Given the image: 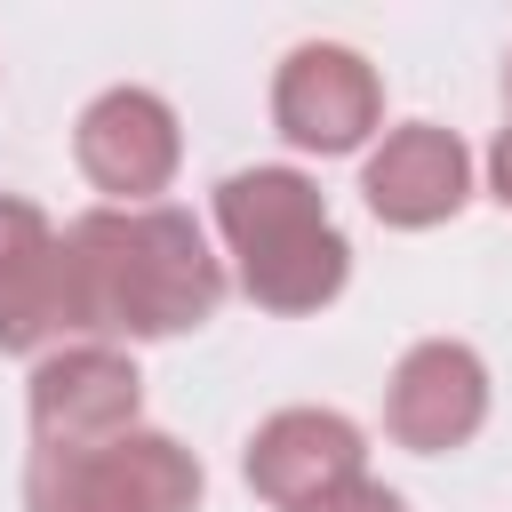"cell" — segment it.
I'll use <instances>...</instances> for the list:
<instances>
[{
	"instance_id": "1",
	"label": "cell",
	"mask_w": 512,
	"mask_h": 512,
	"mask_svg": "<svg viewBox=\"0 0 512 512\" xmlns=\"http://www.w3.org/2000/svg\"><path fill=\"white\" fill-rule=\"evenodd\" d=\"M72 288H80V328L88 344L104 336H184L216 320L224 304V264L208 256V232L184 208H88L64 224Z\"/></svg>"
},
{
	"instance_id": "2",
	"label": "cell",
	"mask_w": 512,
	"mask_h": 512,
	"mask_svg": "<svg viewBox=\"0 0 512 512\" xmlns=\"http://www.w3.org/2000/svg\"><path fill=\"white\" fill-rule=\"evenodd\" d=\"M216 232L232 248L248 304L288 312V320L336 304V288L352 272V248L304 168H232L216 184Z\"/></svg>"
},
{
	"instance_id": "3",
	"label": "cell",
	"mask_w": 512,
	"mask_h": 512,
	"mask_svg": "<svg viewBox=\"0 0 512 512\" xmlns=\"http://www.w3.org/2000/svg\"><path fill=\"white\" fill-rule=\"evenodd\" d=\"M24 512H200V456L144 424L96 448H32Z\"/></svg>"
},
{
	"instance_id": "4",
	"label": "cell",
	"mask_w": 512,
	"mask_h": 512,
	"mask_svg": "<svg viewBox=\"0 0 512 512\" xmlns=\"http://www.w3.org/2000/svg\"><path fill=\"white\" fill-rule=\"evenodd\" d=\"M384 120V80L360 48L344 40H304L280 56L272 72V128L296 144V152H360Z\"/></svg>"
},
{
	"instance_id": "5",
	"label": "cell",
	"mask_w": 512,
	"mask_h": 512,
	"mask_svg": "<svg viewBox=\"0 0 512 512\" xmlns=\"http://www.w3.org/2000/svg\"><path fill=\"white\" fill-rule=\"evenodd\" d=\"M136 400H144V376L120 344H56L32 360V440L40 448H96V440H120L136 432Z\"/></svg>"
},
{
	"instance_id": "6",
	"label": "cell",
	"mask_w": 512,
	"mask_h": 512,
	"mask_svg": "<svg viewBox=\"0 0 512 512\" xmlns=\"http://www.w3.org/2000/svg\"><path fill=\"white\" fill-rule=\"evenodd\" d=\"M72 160H80V176L96 192H112V208H152V192H168V176L184 160L168 96H152V88H104L80 112V128H72Z\"/></svg>"
},
{
	"instance_id": "7",
	"label": "cell",
	"mask_w": 512,
	"mask_h": 512,
	"mask_svg": "<svg viewBox=\"0 0 512 512\" xmlns=\"http://www.w3.org/2000/svg\"><path fill=\"white\" fill-rule=\"evenodd\" d=\"M480 424H488V368H480V352L456 344V336L408 344L392 384H384V432L400 448H416V456H448Z\"/></svg>"
},
{
	"instance_id": "8",
	"label": "cell",
	"mask_w": 512,
	"mask_h": 512,
	"mask_svg": "<svg viewBox=\"0 0 512 512\" xmlns=\"http://www.w3.org/2000/svg\"><path fill=\"white\" fill-rule=\"evenodd\" d=\"M360 200H368V216L392 224V232H432V224H448V216L472 200V152H464V136H456V128H432V120L392 128V136L368 152V168H360Z\"/></svg>"
},
{
	"instance_id": "9",
	"label": "cell",
	"mask_w": 512,
	"mask_h": 512,
	"mask_svg": "<svg viewBox=\"0 0 512 512\" xmlns=\"http://www.w3.org/2000/svg\"><path fill=\"white\" fill-rule=\"evenodd\" d=\"M360 464H368V440L336 408H280V416H264L248 432V456H240L248 488L264 504H280V512H296V504L360 480Z\"/></svg>"
},
{
	"instance_id": "10",
	"label": "cell",
	"mask_w": 512,
	"mask_h": 512,
	"mask_svg": "<svg viewBox=\"0 0 512 512\" xmlns=\"http://www.w3.org/2000/svg\"><path fill=\"white\" fill-rule=\"evenodd\" d=\"M48 240H56V224H48L32 200L0 192V288H8L24 264H40V256H48Z\"/></svg>"
},
{
	"instance_id": "11",
	"label": "cell",
	"mask_w": 512,
	"mask_h": 512,
	"mask_svg": "<svg viewBox=\"0 0 512 512\" xmlns=\"http://www.w3.org/2000/svg\"><path fill=\"white\" fill-rule=\"evenodd\" d=\"M296 512H408V504H400L384 480L360 472V480H344V488H328V496H312V504H296Z\"/></svg>"
},
{
	"instance_id": "12",
	"label": "cell",
	"mask_w": 512,
	"mask_h": 512,
	"mask_svg": "<svg viewBox=\"0 0 512 512\" xmlns=\"http://www.w3.org/2000/svg\"><path fill=\"white\" fill-rule=\"evenodd\" d=\"M488 192L512 208V120L496 128V144H488Z\"/></svg>"
},
{
	"instance_id": "13",
	"label": "cell",
	"mask_w": 512,
	"mask_h": 512,
	"mask_svg": "<svg viewBox=\"0 0 512 512\" xmlns=\"http://www.w3.org/2000/svg\"><path fill=\"white\" fill-rule=\"evenodd\" d=\"M504 96H512V64H504Z\"/></svg>"
}]
</instances>
